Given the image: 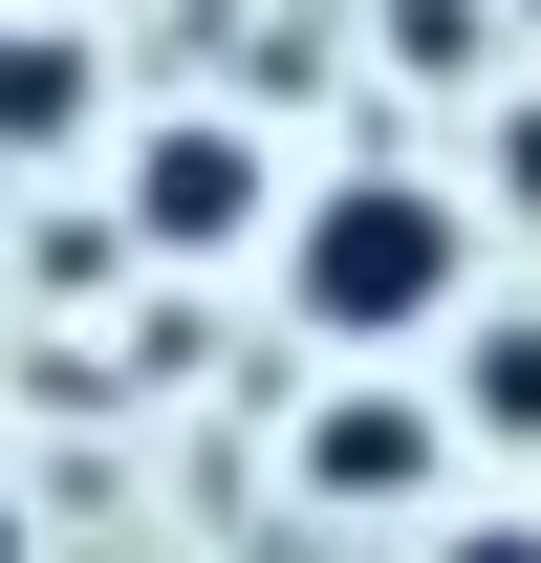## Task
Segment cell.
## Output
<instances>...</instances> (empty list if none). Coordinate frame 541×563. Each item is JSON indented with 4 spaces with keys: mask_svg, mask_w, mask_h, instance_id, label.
Returning <instances> with one entry per match:
<instances>
[{
    "mask_svg": "<svg viewBox=\"0 0 541 563\" xmlns=\"http://www.w3.org/2000/svg\"><path fill=\"white\" fill-rule=\"evenodd\" d=\"M109 131V66H87L66 0H0V174H66V152Z\"/></svg>",
    "mask_w": 541,
    "mask_h": 563,
    "instance_id": "4",
    "label": "cell"
},
{
    "mask_svg": "<svg viewBox=\"0 0 541 563\" xmlns=\"http://www.w3.org/2000/svg\"><path fill=\"white\" fill-rule=\"evenodd\" d=\"M433 563H541V520H433Z\"/></svg>",
    "mask_w": 541,
    "mask_h": 563,
    "instance_id": "6",
    "label": "cell"
},
{
    "mask_svg": "<svg viewBox=\"0 0 541 563\" xmlns=\"http://www.w3.org/2000/svg\"><path fill=\"white\" fill-rule=\"evenodd\" d=\"M520 22H541V0H520Z\"/></svg>",
    "mask_w": 541,
    "mask_h": 563,
    "instance_id": "8",
    "label": "cell"
},
{
    "mask_svg": "<svg viewBox=\"0 0 541 563\" xmlns=\"http://www.w3.org/2000/svg\"><path fill=\"white\" fill-rule=\"evenodd\" d=\"M261 261H281L325 368H411V347H455V303H476V196L455 174H303Z\"/></svg>",
    "mask_w": 541,
    "mask_h": 563,
    "instance_id": "1",
    "label": "cell"
},
{
    "mask_svg": "<svg viewBox=\"0 0 541 563\" xmlns=\"http://www.w3.org/2000/svg\"><path fill=\"white\" fill-rule=\"evenodd\" d=\"M109 196H131V261H261L281 239V152L239 109H131L109 131Z\"/></svg>",
    "mask_w": 541,
    "mask_h": 563,
    "instance_id": "2",
    "label": "cell"
},
{
    "mask_svg": "<svg viewBox=\"0 0 541 563\" xmlns=\"http://www.w3.org/2000/svg\"><path fill=\"white\" fill-rule=\"evenodd\" d=\"M455 433L541 455V303H455Z\"/></svg>",
    "mask_w": 541,
    "mask_h": 563,
    "instance_id": "5",
    "label": "cell"
},
{
    "mask_svg": "<svg viewBox=\"0 0 541 563\" xmlns=\"http://www.w3.org/2000/svg\"><path fill=\"white\" fill-rule=\"evenodd\" d=\"M498 196H520V217H541V109H498Z\"/></svg>",
    "mask_w": 541,
    "mask_h": 563,
    "instance_id": "7",
    "label": "cell"
},
{
    "mask_svg": "<svg viewBox=\"0 0 541 563\" xmlns=\"http://www.w3.org/2000/svg\"><path fill=\"white\" fill-rule=\"evenodd\" d=\"M433 477H455V390H411V368H346L325 412H303V498H346V520H411Z\"/></svg>",
    "mask_w": 541,
    "mask_h": 563,
    "instance_id": "3",
    "label": "cell"
}]
</instances>
